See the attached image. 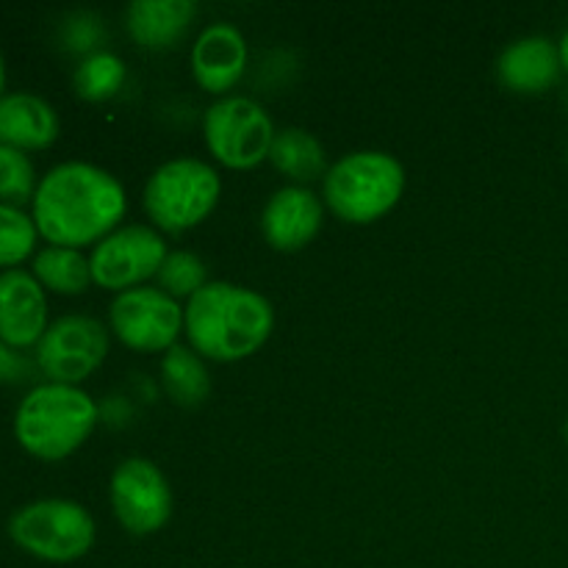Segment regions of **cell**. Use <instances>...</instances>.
I'll list each match as a JSON object with an SVG mask.
<instances>
[{
  "mask_svg": "<svg viewBox=\"0 0 568 568\" xmlns=\"http://www.w3.org/2000/svg\"><path fill=\"white\" fill-rule=\"evenodd\" d=\"M37 231L55 247H87L116 231L128 211L125 186L89 161L55 164L31 200Z\"/></svg>",
  "mask_w": 568,
  "mask_h": 568,
  "instance_id": "1",
  "label": "cell"
},
{
  "mask_svg": "<svg viewBox=\"0 0 568 568\" xmlns=\"http://www.w3.org/2000/svg\"><path fill=\"white\" fill-rule=\"evenodd\" d=\"M275 308L255 288L209 281L183 308V333L200 358L233 364L258 353L272 336Z\"/></svg>",
  "mask_w": 568,
  "mask_h": 568,
  "instance_id": "2",
  "label": "cell"
},
{
  "mask_svg": "<svg viewBox=\"0 0 568 568\" xmlns=\"http://www.w3.org/2000/svg\"><path fill=\"white\" fill-rule=\"evenodd\" d=\"M100 408L81 386L39 383L14 414V436L39 460H64L92 436Z\"/></svg>",
  "mask_w": 568,
  "mask_h": 568,
  "instance_id": "3",
  "label": "cell"
},
{
  "mask_svg": "<svg viewBox=\"0 0 568 568\" xmlns=\"http://www.w3.org/2000/svg\"><path fill=\"white\" fill-rule=\"evenodd\" d=\"M405 192V170L397 155L383 150H358L322 178V203L344 222L369 225L386 216Z\"/></svg>",
  "mask_w": 568,
  "mask_h": 568,
  "instance_id": "4",
  "label": "cell"
},
{
  "mask_svg": "<svg viewBox=\"0 0 568 568\" xmlns=\"http://www.w3.org/2000/svg\"><path fill=\"white\" fill-rule=\"evenodd\" d=\"M222 194L220 172L203 159L181 155L164 161L148 178L142 205L155 231L186 233L211 216Z\"/></svg>",
  "mask_w": 568,
  "mask_h": 568,
  "instance_id": "5",
  "label": "cell"
},
{
  "mask_svg": "<svg viewBox=\"0 0 568 568\" xmlns=\"http://www.w3.org/2000/svg\"><path fill=\"white\" fill-rule=\"evenodd\" d=\"M9 538L44 564H72L94 547V519L72 499H37L9 519Z\"/></svg>",
  "mask_w": 568,
  "mask_h": 568,
  "instance_id": "6",
  "label": "cell"
},
{
  "mask_svg": "<svg viewBox=\"0 0 568 568\" xmlns=\"http://www.w3.org/2000/svg\"><path fill=\"white\" fill-rule=\"evenodd\" d=\"M205 144L220 164L231 170H253L270 159L275 122L264 105L244 94H225L205 109Z\"/></svg>",
  "mask_w": 568,
  "mask_h": 568,
  "instance_id": "7",
  "label": "cell"
},
{
  "mask_svg": "<svg viewBox=\"0 0 568 568\" xmlns=\"http://www.w3.org/2000/svg\"><path fill=\"white\" fill-rule=\"evenodd\" d=\"M109 355V331L89 314H64L53 320L37 344V369L50 383L78 386L103 366Z\"/></svg>",
  "mask_w": 568,
  "mask_h": 568,
  "instance_id": "8",
  "label": "cell"
},
{
  "mask_svg": "<svg viewBox=\"0 0 568 568\" xmlns=\"http://www.w3.org/2000/svg\"><path fill=\"white\" fill-rule=\"evenodd\" d=\"M166 242L161 231L144 222H131L100 239L89 255L92 281L109 292H128L144 286V281L159 275L166 258Z\"/></svg>",
  "mask_w": 568,
  "mask_h": 568,
  "instance_id": "9",
  "label": "cell"
},
{
  "mask_svg": "<svg viewBox=\"0 0 568 568\" xmlns=\"http://www.w3.org/2000/svg\"><path fill=\"white\" fill-rule=\"evenodd\" d=\"M111 333L139 353H166L183 331V308L164 288L136 286L120 292L109 308Z\"/></svg>",
  "mask_w": 568,
  "mask_h": 568,
  "instance_id": "10",
  "label": "cell"
},
{
  "mask_svg": "<svg viewBox=\"0 0 568 568\" xmlns=\"http://www.w3.org/2000/svg\"><path fill=\"white\" fill-rule=\"evenodd\" d=\"M109 499L116 521L131 536H153L172 519V488L148 458H125L111 471Z\"/></svg>",
  "mask_w": 568,
  "mask_h": 568,
  "instance_id": "11",
  "label": "cell"
},
{
  "mask_svg": "<svg viewBox=\"0 0 568 568\" xmlns=\"http://www.w3.org/2000/svg\"><path fill=\"white\" fill-rule=\"evenodd\" d=\"M48 297L28 270L0 272V342L9 347H37L48 331Z\"/></svg>",
  "mask_w": 568,
  "mask_h": 568,
  "instance_id": "12",
  "label": "cell"
},
{
  "mask_svg": "<svg viewBox=\"0 0 568 568\" xmlns=\"http://www.w3.org/2000/svg\"><path fill=\"white\" fill-rule=\"evenodd\" d=\"M325 222V203L308 186H283L261 211V233L281 253H297L314 242Z\"/></svg>",
  "mask_w": 568,
  "mask_h": 568,
  "instance_id": "13",
  "label": "cell"
},
{
  "mask_svg": "<svg viewBox=\"0 0 568 568\" xmlns=\"http://www.w3.org/2000/svg\"><path fill=\"white\" fill-rule=\"evenodd\" d=\"M247 39L233 22H211L192 44V75L205 92L225 98L247 70Z\"/></svg>",
  "mask_w": 568,
  "mask_h": 568,
  "instance_id": "14",
  "label": "cell"
},
{
  "mask_svg": "<svg viewBox=\"0 0 568 568\" xmlns=\"http://www.w3.org/2000/svg\"><path fill=\"white\" fill-rule=\"evenodd\" d=\"M558 42L549 37H521L510 42L497 59V78L516 94H541L558 83Z\"/></svg>",
  "mask_w": 568,
  "mask_h": 568,
  "instance_id": "15",
  "label": "cell"
},
{
  "mask_svg": "<svg viewBox=\"0 0 568 568\" xmlns=\"http://www.w3.org/2000/svg\"><path fill=\"white\" fill-rule=\"evenodd\" d=\"M59 114L44 98L9 92L0 98V144L17 150H42L59 136Z\"/></svg>",
  "mask_w": 568,
  "mask_h": 568,
  "instance_id": "16",
  "label": "cell"
},
{
  "mask_svg": "<svg viewBox=\"0 0 568 568\" xmlns=\"http://www.w3.org/2000/svg\"><path fill=\"white\" fill-rule=\"evenodd\" d=\"M194 17V0H133L125 9V28L142 48L166 50L183 39Z\"/></svg>",
  "mask_w": 568,
  "mask_h": 568,
  "instance_id": "17",
  "label": "cell"
},
{
  "mask_svg": "<svg viewBox=\"0 0 568 568\" xmlns=\"http://www.w3.org/2000/svg\"><path fill=\"white\" fill-rule=\"evenodd\" d=\"M270 161L277 172L297 181L300 186L316 181V178H325L327 170H331L322 142L305 128H283V131H277L270 150Z\"/></svg>",
  "mask_w": 568,
  "mask_h": 568,
  "instance_id": "18",
  "label": "cell"
},
{
  "mask_svg": "<svg viewBox=\"0 0 568 568\" xmlns=\"http://www.w3.org/2000/svg\"><path fill=\"white\" fill-rule=\"evenodd\" d=\"M161 383L166 397L181 408H197L211 394V375L205 358H200L186 344H175L161 358Z\"/></svg>",
  "mask_w": 568,
  "mask_h": 568,
  "instance_id": "19",
  "label": "cell"
},
{
  "mask_svg": "<svg viewBox=\"0 0 568 568\" xmlns=\"http://www.w3.org/2000/svg\"><path fill=\"white\" fill-rule=\"evenodd\" d=\"M31 275L42 283V288L55 294H83L92 286V266L89 258L75 247H48L33 255Z\"/></svg>",
  "mask_w": 568,
  "mask_h": 568,
  "instance_id": "20",
  "label": "cell"
},
{
  "mask_svg": "<svg viewBox=\"0 0 568 568\" xmlns=\"http://www.w3.org/2000/svg\"><path fill=\"white\" fill-rule=\"evenodd\" d=\"M125 61L116 53H109V50H98V53L81 59V64L75 67L72 87H75L78 98L100 103V100L114 98V94L125 87Z\"/></svg>",
  "mask_w": 568,
  "mask_h": 568,
  "instance_id": "21",
  "label": "cell"
},
{
  "mask_svg": "<svg viewBox=\"0 0 568 568\" xmlns=\"http://www.w3.org/2000/svg\"><path fill=\"white\" fill-rule=\"evenodd\" d=\"M37 222L17 205L0 203V266L14 270L37 247Z\"/></svg>",
  "mask_w": 568,
  "mask_h": 568,
  "instance_id": "22",
  "label": "cell"
},
{
  "mask_svg": "<svg viewBox=\"0 0 568 568\" xmlns=\"http://www.w3.org/2000/svg\"><path fill=\"white\" fill-rule=\"evenodd\" d=\"M155 277L161 283L159 288H164L170 297L192 300L209 283V266L200 255L189 253V250H175V253H166Z\"/></svg>",
  "mask_w": 568,
  "mask_h": 568,
  "instance_id": "23",
  "label": "cell"
},
{
  "mask_svg": "<svg viewBox=\"0 0 568 568\" xmlns=\"http://www.w3.org/2000/svg\"><path fill=\"white\" fill-rule=\"evenodd\" d=\"M37 186V170H33V161L28 159L26 150L0 144V203L20 209L22 203L33 200Z\"/></svg>",
  "mask_w": 568,
  "mask_h": 568,
  "instance_id": "24",
  "label": "cell"
},
{
  "mask_svg": "<svg viewBox=\"0 0 568 568\" xmlns=\"http://www.w3.org/2000/svg\"><path fill=\"white\" fill-rule=\"evenodd\" d=\"M103 37V20H100L98 14H92V11H75L72 17H67L64 28H61V39H64L67 48H70L72 53H83V59L98 53Z\"/></svg>",
  "mask_w": 568,
  "mask_h": 568,
  "instance_id": "25",
  "label": "cell"
},
{
  "mask_svg": "<svg viewBox=\"0 0 568 568\" xmlns=\"http://www.w3.org/2000/svg\"><path fill=\"white\" fill-rule=\"evenodd\" d=\"M33 364L20 353L17 347H9L6 342H0V383H22L26 377H31Z\"/></svg>",
  "mask_w": 568,
  "mask_h": 568,
  "instance_id": "26",
  "label": "cell"
},
{
  "mask_svg": "<svg viewBox=\"0 0 568 568\" xmlns=\"http://www.w3.org/2000/svg\"><path fill=\"white\" fill-rule=\"evenodd\" d=\"M558 55H560V67H564V72H568V28L558 42Z\"/></svg>",
  "mask_w": 568,
  "mask_h": 568,
  "instance_id": "27",
  "label": "cell"
},
{
  "mask_svg": "<svg viewBox=\"0 0 568 568\" xmlns=\"http://www.w3.org/2000/svg\"><path fill=\"white\" fill-rule=\"evenodd\" d=\"M3 83H6V67H3V55H0V98H3Z\"/></svg>",
  "mask_w": 568,
  "mask_h": 568,
  "instance_id": "28",
  "label": "cell"
},
{
  "mask_svg": "<svg viewBox=\"0 0 568 568\" xmlns=\"http://www.w3.org/2000/svg\"><path fill=\"white\" fill-rule=\"evenodd\" d=\"M564 433H566V444H568V416H566V427H564Z\"/></svg>",
  "mask_w": 568,
  "mask_h": 568,
  "instance_id": "29",
  "label": "cell"
},
{
  "mask_svg": "<svg viewBox=\"0 0 568 568\" xmlns=\"http://www.w3.org/2000/svg\"><path fill=\"white\" fill-rule=\"evenodd\" d=\"M566 161H568V150H566Z\"/></svg>",
  "mask_w": 568,
  "mask_h": 568,
  "instance_id": "30",
  "label": "cell"
}]
</instances>
